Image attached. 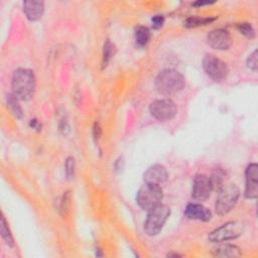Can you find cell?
Wrapping results in <instances>:
<instances>
[{"label": "cell", "mask_w": 258, "mask_h": 258, "mask_svg": "<svg viewBox=\"0 0 258 258\" xmlns=\"http://www.w3.org/2000/svg\"><path fill=\"white\" fill-rule=\"evenodd\" d=\"M214 18H201V17H189L184 21V25L186 27H197L201 25H207L212 22Z\"/></svg>", "instance_id": "obj_20"}, {"label": "cell", "mask_w": 258, "mask_h": 258, "mask_svg": "<svg viewBox=\"0 0 258 258\" xmlns=\"http://www.w3.org/2000/svg\"><path fill=\"white\" fill-rule=\"evenodd\" d=\"M93 132H94V138L95 139H98L101 136V127H100L99 123H95Z\"/></svg>", "instance_id": "obj_27"}, {"label": "cell", "mask_w": 258, "mask_h": 258, "mask_svg": "<svg viewBox=\"0 0 258 258\" xmlns=\"http://www.w3.org/2000/svg\"><path fill=\"white\" fill-rule=\"evenodd\" d=\"M167 179L166 168L161 164H153L149 166L143 173V180L145 183L157 184L165 182Z\"/></svg>", "instance_id": "obj_12"}, {"label": "cell", "mask_w": 258, "mask_h": 258, "mask_svg": "<svg viewBox=\"0 0 258 258\" xmlns=\"http://www.w3.org/2000/svg\"><path fill=\"white\" fill-rule=\"evenodd\" d=\"M213 191L211 179L206 174H198L195 176L191 187V197L196 201L203 202L207 200Z\"/></svg>", "instance_id": "obj_9"}, {"label": "cell", "mask_w": 258, "mask_h": 258, "mask_svg": "<svg viewBox=\"0 0 258 258\" xmlns=\"http://www.w3.org/2000/svg\"><path fill=\"white\" fill-rule=\"evenodd\" d=\"M0 233H1V237L2 239L5 241V243L12 247L14 245V239H13V236L9 230V227H8V224L4 218V216L2 215V218H1V228H0Z\"/></svg>", "instance_id": "obj_19"}, {"label": "cell", "mask_w": 258, "mask_h": 258, "mask_svg": "<svg viewBox=\"0 0 258 258\" xmlns=\"http://www.w3.org/2000/svg\"><path fill=\"white\" fill-rule=\"evenodd\" d=\"M244 231V225L241 222L232 221L225 223L221 227L215 229L209 234V241L214 243H222L230 240H234L242 235Z\"/></svg>", "instance_id": "obj_6"}, {"label": "cell", "mask_w": 258, "mask_h": 258, "mask_svg": "<svg viewBox=\"0 0 258 258\" xmlns=\"http://www.w3.org/2000/svg\"><path fill=\"white\" fill-rule=\"evenodd\" d=\"M151 22H152V26H153V28L158 29V28H160V27L163 25L164 17H163L162 15H155V16H153V17H152Z\"/></svg>", "instance_id": "obj_25"}, {"label": "cell", "mask_w": 258, "mask_h": 258, "mask_svg": "<svg viewBox=\"0 0 258 258\" xmlns=\"http://www.w3.org/2000/svg\"><path fill=\"white\" fill-rule=\"evenodd\" d=\"M247 67L256 72L257 71V50H254L247 58Z\"/></svg>", "instance_id": "obj_24"}, {"label": "cell", "mask_w": 258, "mask_h": 258, "mask_svg": "<svg viewBox=\"0 0 258 258\" xmlns=\"http://www.w3.org/2000/svg\"><path fill=\"white\" fill-rule=\"evenodd\" d=\"M113 50H114V45L107 40L106 43L104 44V49H103V66L106 67L109 59L111 58V56L113 55Z\"/></svg>", "instance_id": "obj_21"}, {"label": "cell", "mask_w": 258, "mask_h": 258, "mask_svg": "<svg viewBox=\"0 0 258 258\" xmlns=\"http://www.w3.org/2000/svg\"><path fill=\"white\" fill-rule=\"evenodd\" d=\"M169 215L170 209L162 204H159L158 206L149 210L144 223V232L148 236L157 235L162 230Z\"/></svg>", "instance_id": "obj_3"}, {"label": "cell", "mask_w": 258, "mask_h": 258, "mask_svg": "<svg viewBox=\"0 0 258 258\" xmlns=\"http://www.w3.org/2000/svg\"><path fill=\"white\" fill-rule=\"evenodd\" d=\"M213 255L217 257H239L241 256V251L235 245L222 244L213 250Z\"/></svg>", "instance_id": "obj_15"}, {"label": "cell", "mask_w": 258, "mask_h": 258, "mask_svg": "<svg viewBox=\"0 0 258 258\" xmlns=\"http://www.w3.org/2000/svg\"><path fill=\"white\" fill-rule=\"evenodd\" d=\"M150 30L145 26H138L135 30V40L139 46H144L150 40Z\"/></svg>", "instance_id": "obj_17"}, {"label": "cell", "mask_w": 258, "mask_h": 258, "mask_svg": "<svg viewBox=\"0 0 258 258\" xmlns=\"http://www.w3.org/2000/svg\"><path fill=\"white\" fill-rule=\"evenodd\" d=\"M162 198L163 191L160 185L151 183H144L136 194L138 206L147 212L161 204Z\"/></svg>", "instance_id": "obj_4"}, {"label": "cell", "mask_w": 258, "mask_h": 258, "mask_svg": "<svg viewBox=\"0 0 258 258\" xmlns=\"http://www.w3.org/2000/svg\"><path fill=\"white\" fill-rule=\"evenodd\" d=\"M44 11L42 1H25L23 2V12L30 21H36L41 18Z\"/></svg>", "instance_id": "obj_14"}, {"label": "cell", "mask_w": 258, "mask_h": 258, "mask_svg": "<svg viewBox=\"0 0 258 258\" xmlns=\"http://www.w3.org/2000/svg\"><path fill=\"white\" fill-rule=\"evenodd\" d=\"M184 216L189 220L208 222L212 219L211 211L201 204H188L184 210Z\"/></svg>", "instance_id": "obj_13"}, {"label": "cell", "mask_w": 258, "mask_h": 258, "mask_svg": "<svg viewBox=\"0 0 258 258\" xmlns=\"http://www.w3.org/2000/svg\"><path fill=\"white\" fill-rule=\"evenodd\" d=\"M237 28H238V30H239L243 35H245V36H247V37L252 38V37H254V35H255V30H254V28L252 27V25H251L250 23H246V22H244V23H239V24L237 25Z\"/></svg>", "instance_id": "obj_22"}, {"label": "cell", "mask_w": 258, "mask_h": 258, "mask_svg": "<svg viewBox=\"0 0 258 258\" xmlns=\"http://www.w3.org/2000/svg\"><path fill=\"white\" fill-rule=\"evenodd\" d=\"M218 192L219 196L216 201L215 210L217 214L223 216L235 207L240 197V190L235 184H225Z\"/></svg>", "instance_id": "obj_5"}, {"label": "cell", "mask_w": 258, "mask_h": 258, "mask_svg": "<svg viewBox=\"0 0 258 258\" xmlns=\"http://www.w3.org/2000/svg\"><path fill=\"white\" fill-rule=\"evenodd\" d=\"M208 44L218 50H226L232 45V37L230 33L222 28L212 30L207 36Z\"/></svg>", "instance_id": "obj_10"}, {"label": "cell", "mask_w": 258, "mask_h": 258, "mask_svg": "<svg viewBox=\"0 0 258 258\" xmlns=\"http://www.w3.org/2000/svg\"><path fill=\"white\" fill-rule=\"evenodd\" d=\"M212 2H209V1H198V2H195L192 3L194 6H203V5H208V4H211Z\"/></svg>", "instance_id": "obj_28"}, {"label": "cell", "mask_w": 258, "mask_h": 258, "mask_svg": "<svg viewBox=\"0 0 258 258\" xmlns=\"http://www.w3.org/2000/svg\"><path fill=\"white\" fill-rule=\"evenodd\" d=\"M69 208V198H68V192H66L62 196V200L60 202V207H59V211L61 212V215H64L66 212L68 211Z\"/></svg>", "instance_id": "obj_26"}, {"label": "cell", "mask_w": 258, "mask_h": 258, "mask_svg": "<svg viewBox=\"0 0 258 258\" xmlns=\"http://www.w3.org/2000/svg\"><path fill=\"white\" fill-rule=\"evenodd\" d=\"M246 185L244 196L247 199H256L258 196V165L250 163L245 171Z\"/></svg>", "instance_id": "obj_11"}, {"label": "cell", "mask_w": 258, "mask_h": 258, "mask_svg": "<svg viewBox=\"0 0 258 258\" xmlns=\"http://www.w3.org/2000/svg\"><path fill=\"white\" fill-rule=\"evenodd\" d=\"M150 114L159 121H167L174 118L177 112L175 103L170 99H158L151 102Z\"/></svg>", "instance_id": "obj_8"}, {"label": "cell", "mask_w": 258, "mask_h": 258, "mask_svg": "<svg viewBox=\"0 0 258 258\" xmlns=\"http://www.w3.org/2000/svg\"><path fill=\"white\" fill-rule=\"evenodd\" d=\"M203 68L206 74L214 81L220 82L227 78L229 68L225 61L214 54L207 53L203 59Z\"/></svg>", "instance_id": "obj_7"}, {"label": "cell", "mask_w": 258, "mask_h": 258, "mask_svg": "<svg viewBox=\"0 0 258 258\" xmlns=\"http://www.w3.org/2000/svg\"><path fill=\"white\" fill-rule=\"evenodd\" d=\"M18 100L19 99L14 94H8L7 98H6L7 107L9 108L11 113L14 115V117H16L17 119H20V118H22L23 114H22V109L19 105Z\"/></svg>", "instance_id": "obj_16"}, {"label": "cell", "mask_w": 258, "mask_h": 258, "mask_svg": "<svg viewBox=\"0 0 258 258\" xmlns=\"http://www.w3.org/2000/svg\"><path fill=\"white\" fill-rule=\"evenodd\" d=\"M225 176H226L225 172L222 169H220V168L216 169L213 172L212 176H210L213 190L219 191L225 185Z\"/></svg>", "instance_id": "obj_18"}, {"label": "cell", "mask_w": 258, "mask_h": 258, "mask_svg": "<svg viewBox=\"0 0 258 258\" xmlns=\"http://www.w3.org/2000/svg\"><path fill=\"white\" fill-rule=\"evenodd\" d=\"M35 76L31 70L17 69L12 76L11 87L12 94L18 99L26 101L29 100L35 91Z\"/></svg>", "instance_id": "obj_1"}, {"label": "cell", "mask_w": 258, "mask_h": 258, "mask_svg": "<svg viewBox=\"0 0 258 258\" xmlns=\"http://www.w3.org/2000/svg\"><path fill=\"white\" fill-rule=\"evenodd\" d=\"M64 169H66V174L68 178H72L75 174V159L74 157H68L66 160L64 164Z\"/></svg>", "instance_id": "obj_23"}, {"label": "cell", "mask_w": 258, "mask_h": 258, "mask_svg": "<svg viewBox=\"0 0 258 258\" xmlns=\"http://www.w3.org/2000/svg\"><path fill=\"white\" fill-rule=\"evenodd\" d=\"M185 81L183 76L173 69L163 70L155 79V87L157 91L164 96H171L181 91Z\"/></svg>", "instance_id": "obj_2"}]
</instances>
